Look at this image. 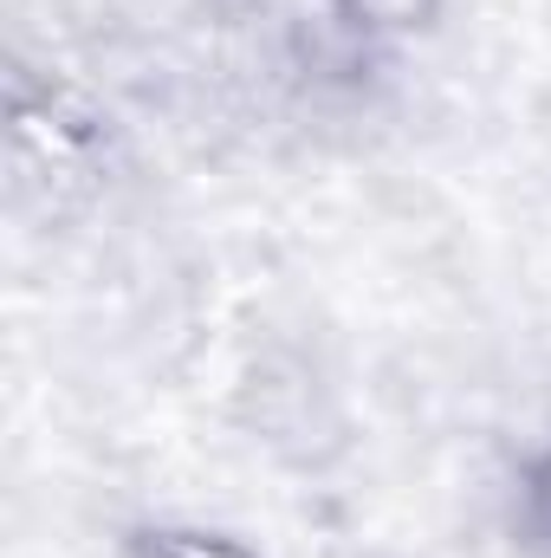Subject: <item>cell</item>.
Listing matches in <instances>:
<instances>
[{
  "instance_id": "2",
  "label": "cell",
  "mask_w": 551,
  "mask_h": 558,
  "mask_svg": "<svg viewBox=\"0 0 551 558\" xmlns=\"http://www.w3.org/2000/svg\"><path fill=\"white\" fill-rule=\"evenodd\" d=\"M318 13L370 59H390L415 39H428L448 13V0H318Z\"/></svg>"
},
{
  "instance_id": "4",
  "label": "cell",
  "mask_w": 551,
  "mask_h": 558,
  "mask_svg": "<svg viewBox=\"0 0 551 558\" xmlns=\"http://www.w3.org/2000/svg\"><path fill=\"white\" fill-rule=\"evenodd\" d=\"M506 533L519 539V553L551 558V422L546 435H532L513 461L506 481Z\"/></svg>"
},
{
  "instance_id": "1",
  "label": "cell",
  "mask_w": 551,
  "mask_h": 558,
  "mask_svg": "<svg viewBox=\"0 0 551 558\" xmlns=\"http://www.w3.org/2000/svg\"><path fill=\"white\" fill-rule=\"evenodd\" d=\"M0 118H7V208L26 228H78L118 195L131 169V137L118 105L85 72L13 46L0 78Z\"/></svg>"
},
{
  "instance_id": "3",
  "label": "cell",
  "mask_w": 551,
  "mask_h": 558,
  "mask_svg": "<svg viewBox=\"0 0 551 558\" xmlns=\"http://www.w3.org/2000/svg\"><path fill=\"white\" fill-rule=\"evenodd\" d=\"M118 558H267V553H260L247 533H234V526L162 513V520H137V526H124Z\"/></svg>"
}]
</instances>
